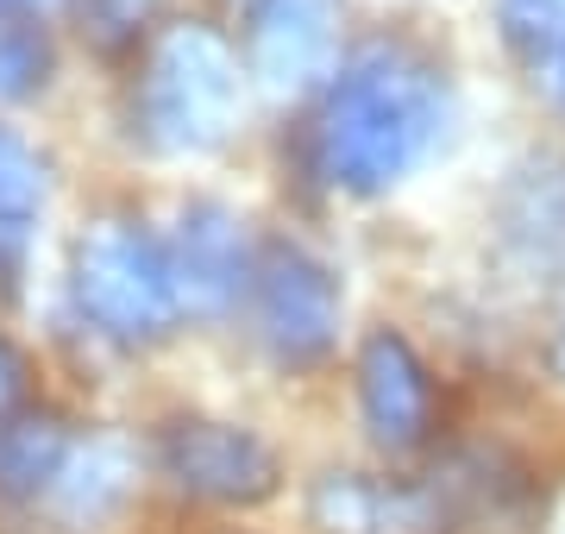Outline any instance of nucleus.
<instances>
[{"label": "nucleus", "mask_w": 565, "mask_h": 534, "mask_svg": "<svg viewBox=\"0 0 565 534\" xmlns=\"http://www.w3.org/2000/svg\"><path fill=\"white\" fill-rule=\"evenodd\" d=\"M158 7L163 0H82V25H88L102 44H126L158 20Z\"/></svg>", "instance_id": "obj_16"}, {"label": "nucleus", "mask_w": 565, "mask_h": 534, "mask_svg": "<svg viewBox=\"0 0 565 534\" xmlns=\"http://www.w3.org/2000/svg\"><path fill=\"white\" fill-rule=\"evenodd\" d=\"M340 20L345 0H258L245 57L270 95H308L315 83L333 76L340 57Z\"/></svg>", "instance_id": "obj_7"}, {"label": "nucleus", "mask_w": 565, "mask_h": 534, "mask_svg": "<svg viewBox=\"0 0 565 534\" xmlns=\"http://www.w3.org/2000/svg\"><path fill=\"white\" fill-rule=\"evenodd\" d=\"M132 496V459H126L120 440H107V434H76V447L63 459L57 484L44 491L39 510H51L63 534H102L120 503Z\"/></svg>", "instance_id": "obj_11"}, {"label": "nucleus", "mask_w": 565, "mask_h": 534, "mask_svg": "<svg viewBox=\"0 0 565 534\" xmlns=\"http://www.w3.org/2000/svg\"><path fill=\"white\" fill-rule=\"evenodd\" d=\"M497 233L522 265H565V151H534L509 170Z\"/></svg>", "instance_id": "obj_10"}, {"label": "nucleus", "mask_w": 565, "mask_h": 534, "mask_svg": "<svg viewBox=\"0 0 565 534\" xmlns=\"http://www.w3.org/2000/svg\"><path fill=\"white\" fill-rule=\"evenodd\" d=\"M553 371L565 377V314H559V328H553Z\"/></svg>", "instance_id": "obj_20"}, {"label": "nucleus", "mask_w": 565, "mask_h": 534, "mask_svg": "<svg viewBox=\"0 0 565 534\" xmlns=\"http://www.w3.org/2000/svg\"><path fill=\"white\" fill-rule=\"evenodd\" d=\"M70 289H76V309L88 314V328L120 340V346H151L182 314L163 239L126 214H107L76 239Z\"/></svg>", "instance_id": "obj_3"}, {"label": "nucleus", "mask_w": 565, "mask_h": 534, "mask_svg": "<svg viewBox=\"0 0 565 534\" xmlns=\"http://www.w3.org/2000/svg\"><path fill=\"white\" fill-rule=\"evenodd\" d=\"M541 534H565V491L553 496V510H546V528Z\"/></svg>", "instance_id": "obj_19"}, {"label": "nucleus", "mask_w": 565, "mask_h": 534, "mask_svg": "<svg viewBox=\"0 0 565 534\" xmlns=\"http://www.w3.org/2000/svg\"><path fill=\"white\" fill-rule=\"evenodd\" d=\"M44 202V164L39 151L0 126V226H25Z\"/></svg>", "instance_id": "obj_13"}, {"label": "nucleus", "mask_w": 565, "mask_h": 534, "mask_svg": "<svg viewBox=\"0 0 565 534\" xmlns=\"http://www.w3.org/2000/svg\"><path fill=\"white\" fill-rule=\"evenodd\" d=\"M239 95V57L214 25H163L132 83V132L163 158H202L233 132Z\"/></svg>", "instance_id": "obj_2"}, {"label": "nucleus", "mask_w": 565, "mask_h": 534, "mask_svg": "<svg viewBox=\"0 0 565 534\" xmlns=\"http://www.w3.org/2000/svg\"><path fill=\"white\" fill-rule=\"evenodd\" d=\"M170 258V284H177V309L189 314H226L252 284V258H245L239 214L221 202H189L177 233L163 239Z\"/></svg>", "instance_id": "obj_8"}, {"label": "nucleus", "mask_w": 565, "mask_h": 534, "mask_svg": "<svg viewBox=\"0 0 565 534\" xmlns=\"http://www.w3.org/2000/svg\"><path fill=\"white\" fill-rule=\"evenodd\" d=\"M497 13H503V39L534 63L565 51V0H497Z\"/></svg>", "instance_id": "obj_15"}, {"label": "nucleus", "mask_w": 565, "mask_h": 534, "mask_svg": "<svg viewBox=\"0 0 565 534\" xmlns=\"http://www.w3.org/2000/svg\"><path fill=\"white\" fill-rule=\"evenodd\" d=\"M452 126V88L440 63L415 44L377 39L333 70L315 126H308V164L327 189L345 195H384L440 151Z\"/></svg>", "instance_id": "obj_1"}, {"label": "nucleus", "mask_w": 565, "mask_h": 534, "mask_svg": "<svg viewBox=\"0 0 565 534\" xmlns=\"http://www.w3.org/2000/svg\"><path fill=\"white\" fill-rule=\"evenodd\" d=\"M20 377H25V365H20V352L0 340V415L13 409V396H20Z\"/></svg>", "instance_id": "obj_18"}, {"label": "nucleus", "mask_w": 565, "mask_h": 534, "mask_svg": "<svg viewBox=\"0 0 565 534\" xmlns=\"http://www.w3.org/2000/svg\"><path fill=\"white\" fill-rule=\"evenodd\" d=\"M25 0H0V20H7V13H20Z\"/></svg>", "instance_id": "obj_21"}, {"label": "nucleus", "mask_w": 565, "mask_h": 534, "mask_svg": "<svg viewBox=\"0 0 565 534\" xmlns=\"http://www.w3.org/2000/svg\"><path fill=\"white\" fill-rule=\"evenodd\" d=\"M359 415L371 440L390 452L422 447L427 428H434V384H427V365L415 359L403 333H371L359 352Z\"/></svg>", "instance_id": "obj_9"}, {"label": "nucleus", "mask_w": 565, "mask_h": 534, "mask_svg": "<svg viewBox=\"0 0 565 534\" xmlns=\"http://www.w3.org/2000/svg\"><path fill=\"white\" fill-rule=\"evenodd\" d=\"M70 447H76V434L63 428L57 415H44V409L0 415V496L39 510L44 491L57 484Z\"/></svg>", "instance_id": "obj_12"}, {"label": "nucleus", "mask_w": 565, "mask_h": 534, "mask_svg": "<svg viewBox=\"0 0 565 534\" xmlns=\"http://www.w3.org/2000/svg\"><path fill=\"white\" fill-rule=\"evenodd\" d=\"M534 88H541L546 102L565 114V51H553V57H541L534 63Z\"/></svg>", "instance_id": "obj_17"}, {"label": "nucleus", "mask_w": 565, "mask_h": 534, "mask_svg": "<svg viewBox=\"0 0 565 534\" xmlns=\"http://www.w3.org/2000/svg\"><path fill=\"white\" fill-rule=\"evenodd\" d=\"M252 314L270 359L321 365L340 346V277L296 239H270L252 258Z\"/></svg>", "instance_id": "obj_4"}, {"label": "nucleus", "mask_w": 565, "mask_h": 534, "mask_svg": "<svg viewBox=\"0 0 565 534\" xmlns=\"http://www.w3.org/2000/svg\"><path fill=\"white\" fill-rule=\"evenodd\" d=\"M151 459L182 496H202V503H264L282 478L277 447L258 428L207 421V415L163 421L151 440Z\"/></svg>", "instance_id": "obj_5"}, {"label": "nucleus", "mask_w": 565, "mask_h": 534, "mask_svg": "<svg viewBox=\"0 0 565 534\" xmlns=\"http://www.w3.org/2000/svg\"><path fill=\"white\" fill-rule=\"evenodd\" d=\"M452 484L440 472L377 478V472H321L308 491V522L321 534H446L452 528Z\"/></svg>", "instance_id": "obj_6"}, {"label": "nucleus", "mask_w": 565, "mask_h": 534, "mask_svg": "<svg viewBox=\"0 0 565 534\" xmlns=\"http://www.w3.org/2000/svg\"><path fill=\"white\" fill-rule=\"evenodd\" d=\"M51 76V39L39 25H0V102L39 95Z\"/></svg>", "instance_id": "obj_14"}]
</instances>
